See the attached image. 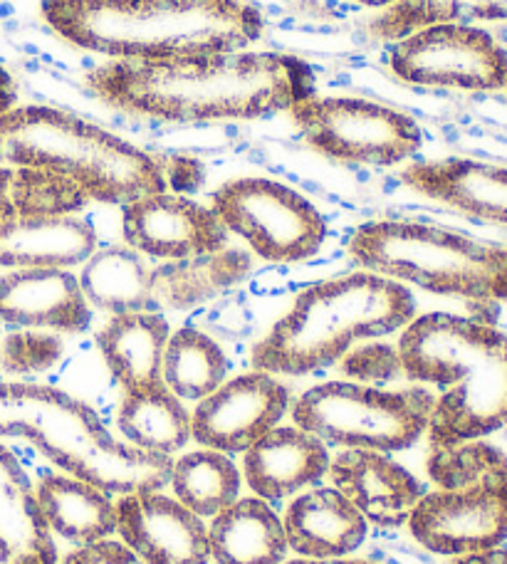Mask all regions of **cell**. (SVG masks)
<instances>
[{"instance_id": "obj_7", "label": "cell", "mask_w": 507, "mask_h": 564, "mask_svg": "<svg viewBox=\"0 0 507 564\" xmlns=\"http://www.w3.org/2000/svg\"><path fill=\"white\" fill-rule=\"evenodd\" d=\"M349 258L369 273L433 295L507 302V248L413 220H374L354 230Z\"/></svg>"}, {"instance_id": "obj_38", "label": "cell", "mask_w": 507, "mask_h": 564, "mask_svg": "<svg viewBox=\"0 0 507 564\" xmlns=\"http://www.w3.org/2000/svg\"><path fill=\"white\" fill-rule=\"evenodd\" d=\"M449 564H507V550H485L475 552V555H463L453 557Z\"/></svg>"}, {"instance_id": "obj_9", "label": "cell", "mask_w": 507, "mask_h": 564, "mask_svg": "<svg viewBox=\"0 0 507 564\" xmlns=\"http://www.w3.org/2000/svg\"><path fill=\"white\" fill-rule=\"evenodd\" d=\"M211 208L228 234L258 258L290 265L320 253L327 238L324 216L300 191L266 176H242L213 191Z\"/></svg>"}, {"instance_id": "obj_3", "label": "cell", "mask_w": 507, "mask_h": 564, "mask_svg": "<svg viewBox=\"0 0 507 564\" xmlns=\"http://www.w3.org/2000/svg\"><path fill=\"white\" fill-rule=\"evenodd\" d=\"M403 377L439 387L429 441L453 446L507 426V335L445 312L413 317L399 339Z\"/></svg>"}, {"instance_id": "obj_34", "label": "cell", "mask_w": 507, "mask_h": 564, "mask_svg": "<svg viewBox=\"0 0 507 564\" xmlns=\"http://www.w3.org/2000/svg\"><path fill=\"white\" fill-rule=\"evenodd\" d=\"M65 345L43 329H15L0 345V365L10 375H40L55 367Z\"/></svg>"}, {"instance_id": "obj_32", "label": "cell", "mask_w": 507, "mask_h": 564, "mask_svg": "<svg viewBox=\"0 0 507 564\" xmlns=\"http://www.w3.org/2000/svg\"><path fill=\"white\" fill-rule=\"evenodd\" d=\"M439 23H507V0H399L371 20L369 33L379 40H401Z\"/></svg>"}, {"instance_id": "obj_28", "label": "cell", "mask_w": 507, "mask_h": 564, "mask_svg": "<svg viewBox=\"0 0 507 564\" xmlns=\"http://www.w3.org/2000/svg\"><path fill=\"white\" fill-rule=\"evenodd\" d=\"M89 307L107 315L154 312L151 302V265L129 246L97 248L77 275Z\"/></svg>"}, {"instance_id": "obj_27", "label": "cell", "mask_w": 507, "mask_h": 564, "mask_svg": "<svg viewBox=\"0 0 507 564\" xmlns=\"http://www.w3.org/2000/svg\"><path fill=\"white\" fill-rule=\"evenodd\" d=\"M117 426L129 446L166 458H174V453L184 451L194 438L191 411L166 384L125 391Z\"/></svg>"}, {"instance_id": "obj_20", "label": "cell", "mask_w": 507, "mask_h": 564, "mask_svg": "<svg viewBox=\"0 0 507 564\" xmlns=\"http://www.w3.org/2000/svg\"><path fill=\"white\" fill-rule=\"evenodd\" d=\"M282 525L288 547L304 560H347L369 538V522L334 486L300 492Z\"/></svg>"}, {"instance_id": "obj_33", "label": "cell", "mask_w": 507, "mask_h": 564, "mask_svg": "<svg viewBox=\"0 0 507 564\" xmlns=\"http://www.w3.org/2000/svg\"><path fill=\"white\" fill-rule=\"evenodd\" d=\"M431 480L443 490L468 486L473 480L507 473V456L485 441H463L453 446H433L425 460Z\"/></svg>"}, {"instance_id": "obj_30", "label": "cell", "mask_w": 507, "mask_h": 564, "mask_svg": "<svg viewBox=\"0 0 507 564\" xmlns=\"http://www.w3.org/2000/svg\"><path fill=\"white\" fill-rule=\"evenodd\" d=\"M228 357L208 332L194 325L171 332L161 379L181 401H203L228 377Z\"/></svg>"}, {"instance_id": "obj_19", "label": "cell", "mask_w": 507, "mask_h": 564, "mask_svg": "<svg viewBox=\"0 0 507 564\" xmlns=\"http://www.w3.org/2000/svg\"><path fill=\"white\" fill-rule=\"evenodd\" d=\"M403 184L473 218L507 226V166L451 156L403 169Z\"/></svg>"}, {"instance_id": "obj_15", "label": "cell", "mask_w": 507, "mask_h": 564, "mask_svg": "<svg viewBox=\"0 0 507 564\" xmlns=\"http://www.w3.org/2000/svg\"><path fill=\"white\" fill-rule=\"evenodd\" d=\"M117 535L147 564H208V525L164 490L117 500Z\"/></svg>"}, {"instance_id": "obj_26", "label": "cell", "mask_w": 507, "mask_h": 564, "mask_svg": "<svg viewBox=\"0 0 507 564\" xmlns=\"http://www.w3.org/2000/svg\"><path fill=\"white\" fill-rule=\"evenodd\" d=\"M53 535L85 547L117 535V502L101 488L69 473H50L35 486Z\"/></svg>"}, {"instance_id": "obj_14", "label": "cell", "mask_w": 507, "mask_h": 564, "mask_svg": "<svg viewBox=\"0 0 507 564\" xmlns=\"http://www.w3.org/2000/svg\"><path fill=\"white\" fill-rule=\"evenodd\" d=\"M121 230L129 248L161 263L216 253L230 236L211 206L169 191L121 206Z\"/></svg>"}, {"instance_id": "obj_37", "label": "cell", "mask_w": 507, "mask_h": 564, "mask_svg": "<svg viewBox=\"0 0 507 564\" xmlns=\"http://www.w3.org/2000/svg\"><path fill=\"white\" fill-rule=\"evenodd\" d=\"M15 99H18L15 79L3 65H0V115L8 112L10 107H15Z\"/></svg>"}, {"instance_id": "obj_29", "label": "cell", "mask_w": 507, "mask_h": 564, "mask_svg": "<svg viewBox=\"0 0 507 564\" xmlns=\"http://www.w3.org/2000/svg\"><path fill=\"white\" fill-rule=\"evenodd\" d=\"M242 473L228 453L201 448L184 453L171 466L169 488L198 518L211 520L240 498Z\"/></svg>"}, {"instance_id": "obj_1", "label": "cell", "mask_w": 507, "mask_h": 564, "mask_svg": "<svg viewBox=\"0 0 507 564\" xmlns=\"http://www.w3.org/2000/svg\"><path fill=\"white\" fill-rule=\"evenodd\" d=\"M87 87L121 112L159 122H242L290 112L314 95V73L288 53H211L161 59H111Z\"/></svg>"}, {"instance_id": "obj_5", "label": "cell", "mask_w": 507, "mask_h": 564, "mask_svg": "<svg viewBox=\"0 0 507 564\" xmlns=\"http://www.w3.org/2000/svg\"><path fill=\"white\" fill-rule=\"evenodd\" d=\"M0 436L25 438L69 476L109 492L166 490L174 458L117 438L85 401L63 389L30 381H0Z\"/></svg>"}, {"instance_id": "obj_12", "label": "cell", "mask_w": 507, "mask_h": 564, "mask_svg": "<svg viewBox=\"0 0 507 564\" xmlns=\"http://www.w3.org/2000/svg\"><path fill=\"white\" fill-rule=\"evenodd\" d=\"M406 525L433 555L463 557L495 550L507 540V473L423 492Z\"/></svg>"}, {"instance_id": "obj_16", "label": "cell", "mask_w": 507, "mask_h": 564, "mask_svg": "<svg viewBox=\"0 0 507 564\" xmlns=\"http://www.w3.org/2000/svg\"><path fill=\"white\" fill-rule=\"evenodd\" d=\"M0 322L83 335L93 325V307L73 270L18 268L0 275Z\"/></svg>"}, {"instance_id": "obj_22", "label": "cell", "mask_w": 507, "mask_h": 564, "mask_svg": "<svg viewBox=\"0 0 507 564\" xmlns=\"http://www.w3.org/2000/svg\"><path fill=\"white\" fill-rule=\"evenodd\" d=\"M0 564H60L35 486L6 446H0Z\"/></svg>"}, {"instance_id": "obj_10", "label": "cell", "mask_w": 507, "mask_h": 564, "mask_svg": "<svg viewBox=\"0 0 507 564\" xmlns=\"http://www.w3.org/2000/svg\"><path fill=\"white\" fill-rule=\"evenodd\" d=\"M304 144L344 164L397 166L423 144V132L399 109L364 97L312 95L290 107Z\"/></svg>"}, {"instance_id": "obj_40", "label": "cell", "mask_w": 507, "mask_h": 564, "mask_svg": "<svg viewBox=\"0 0 507 564\" xmlns=\"http://www.w3.org/2000/svg\"><path fill=\"white\" fill-rule=\"evenodd\" d=\"M357 3H362V6H367V8H384V10H387L389 6H393V3H399V0H357Z\"/></svg>"}, {"instance_id": "obj_21", "label": "cell", "mask_w": 507, "mask_h": 564, "mask_svg": "<svg viewBox=\"0 0 507 564\" xmlns=\"http://www.w3.org/2000/svg\"><path fill=\"white\" fill-rule=\"evenodd\" d=\"M97 250V230L75 214L28 216L0 224V268L85 265Z\"/></svg>"}, {"instance_id": "obj_24", "label": "cell", "mask_w": 507, "mask_h": 564, "mask_svg": "<svg viewBox=\"0 0 507 564\" xmlns=\"http://www.w3.org/2000/svg\"><path fill=\"white\" fill-rule=\"evenodd\" d=\"M252 273V256L240 248H223L184 260H166L151 268L154 312L194 310L226 295Z\"/></svg>"}, {"instance_id": "obj_4", "label": "cell", "mask_w": 507, "mask_h": 564, "mask_svg": "<svg viewBox=\"0 0 507 564\" xmlns=\"http://www.w3.org/2000/svg\"><path fill=\"white\" fill-rule=\"evenodd\" d=\"M413 317L416 300L403 282L369 270L314 282L252 347V369L308 377L337 365L357 341L389 337Z\"/></svg>"}, {"instance_id": "obj_11", "label": "cell", "mask_w": 507, "mask_h": 564, "mask_svg": "<svg viewBox=\"0 0 507 564\" xmlns=\"http://www.w3.org/2000/svg\"><path fill=\"white\" fill-rule=\"evenodd\" d=\"M389 65L401 83L498 93L507 87V50L488 30L439 23L397 40Z\"/></svg>"}, {"instance_id": "obj_36", "label": "cell", "mask_w": 507, "mask_h": 564, "mask_svg": "<svg viewBox=\"0 0 507 564\" xmlns=\"http://www.w3.org/2000/svg\"><path fill=\"white\" fill-rule=\"evenodd\" d=\"M60 564H147L121 540H99L93 545L75 547Z\"/></svg>"}, {"instance_id": "obj_25", "label": "cell", "mask_w": 507, "mask_h": 564, "mask_svg": "<svg viewBox=\"0 0 507 564\" xmlns=\"http://www.w3.org/2000/svg\"><path fill=\"white\" fill-rule=\"evenodd\" d=\"M208 550L216 564H282L290 552L282 518L258 496L238 498L211 518Z\"/></svg>"}, {"instance_id": "obj_17", "label": "cell", "mask_w": 507, "mask_h": 564, "mask_svg": "<svg viewBox=\"0 0 507 564\" xmlns=\"http://www.w3.org/2000/svg\"><path fill=\"white\" fill-rule=\"evenodd\" d=\"M332 486L357 508L369 525L397 530L406 525L423 498L421 480L389 453L344 448L330 463Z\"/></svg>"}, {"instance_id": "obj_23", "label": "cell", "mask_w": 507, "mask_h": 564, "mask_svg": "<svg viewBox=\"0 0 507 564\" xmlns=\"http://www.w3.org/2000/svg\"><path fill=\"white\" fill-rule=\"evenodd\" d=\"M171 325L161 312H125L111 315L97 332V347L111 379L125 391L164 384V349Z\"/></svg>"}, {"instance_id": "obj_31", "label": "cell", "mask_w": 507, "mask_h": 564, "mask_svg": "<svg viewBox=\"0 0 507 564\" xmlns=\"http://www.w3.org/2000/svg\"><path fill=\"white\" fill-rule=\"evenodd\" d=\"M89 196L55 171L0 164V224L28 216H67L87 208Z\"/></svg>"}, {"instance_id": "obj_18", "label": "cell", "mask_w": 507, "mask_h": 564, "mask_svg": "<svg viewBox=\"0 0 507 564\" xmlns=\"http://www.w3.org/2000/svg\"><path fill=\"white\" fill-rule=\"evenodd\" d=\"M330 446L300 426H276L242 453V478L258 498L288 500L330 470Z\"/></svg>"}, {"instance_id": "obj_41", "label": "cell", "mask_w": 507, "mask_h": 564, "mask_svg": "<svg viewBox=\"0 0 507 564\" xmlns=\"http://www.w3.org/2000/svg\"><path fill=\"white\" fill-rule=\"evenodd\" d=\"M505 89H507V87H505Z\"/></svg>"}, {"instance_id": "obj_13", "label": "cell", "mask_w": 507, "mask_h": 564, "mask_svg": "<svg viewBox=\"0 0 507 564\" xmlns=\"http://www.w3.org/2000/svg\"><path fill=\"white\" fill-rule=\"evenodd\" d=\"M290 411V389L268 371L252 369L198 401L191 414V436L203 448L246 453L278 426Z\"/></svg>"}, {"instance_id": "obj_35", "label": "cell", "mask_w": 507, "mask_h": 564, "mask_svg": "<svg viewBox=\"0 0 507 564\" xmlns=\"http://www.w3.org/2000/svg\"><path fill=\"white\" fill-rule=\"evenodd\" d=\"M337 365L349 381L367 387H384L403 377L399 347L379 339H369L367 345L352 347Z\"/></svg>"}, {"instance_id": "obj_2", "label": "cell", "mask_w": 507, "mask_h": 564, "mask_svg": "<svg viewBox=\"0 0 507 564\" xmlns=\"http://www.w3.org/2000/svg\"><path fill=\"white\" fill-rule=\"evenodd\" d=\"M40 10L69 45L111 59L238 53L266 33L246 0H43Z\"/></svg>"}, {"instance_id": "obj_6", "label": "cell", "mask_w": 507, "mask_h": 564, "mask_svg": "<svg viewBox=\"0 0 507 564\" xmlns=\"http://www.w3.org/2000/svg\"><path fill=\"white\" fill-rule=\"evenodd\" d=\"M0 164L55 171L99 204L125 206L166 191L164 169L147 151L43 105H15L0 115Z\"/></svg>"}, {"instance_id": "obj_8", "label": "cell", "mask_w": 507, "mask_h": 564, "mask_svg": "<svg viewBox=\"0 0 507 564\" xmlns=\"http://www.w3.org/2000/svg\"><path fill=\"white\" fill-rule=\"evenodd\" d=\"M425 387L381 389L357 381H324L292 401V421L324 446L393 453L413 446L433 416Z\"/></svg>"}, {"instance_id": "obj_39", "label": "cell", "mask_w": 507, "mask_h": 564, "mask_svg": "<svg viewBox=\"0 0 507 564\" xmlns=\"http://www.w3.org/2000/svg\"><path fill=\"white\" fill-rule=\"evenodd\" d=\"M282 564H374L367 560H292V562H282Z\"/></svg>"}]
</instances>
